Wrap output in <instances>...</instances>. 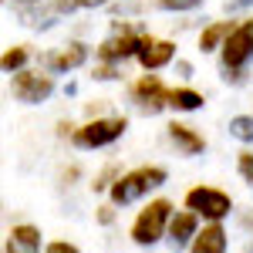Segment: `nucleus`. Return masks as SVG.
<instances>
[{"mask_svg": "<svg viewBox=\"0 0 253 253\" xmlns=\"http://www.w3.org/2000/svg\"><path fill=\"white\" fill-rule=\"evenodd\" d=\"M166 179H169V172L162 166H135V169L118 175V182L108 189V203L112 206H132L138 199H145L152 189L166 186Z\"/></svg>", "mask_w": 253, "mask_h": 253, "instance_id": "f257e3e1", "label": "nucleus"}, {"mask_svg": "<svg viewBox=\"0 0 253 253\" xmlns=\"http://www.w3.org/2000/svg\"><path fill=\"white\" fill-rule=\"evenodd\" d=\"M172 203L169 199H149V206L145 210H138L135 219H132V226H128V236H132V243L135 247H156L166 240L169 233V223H172Z\"/></svg>", "mask_w": 253, "mask_h": 253, "instance_id": "f03ea898", "label": "nucleus"}, {"mask_svg": "<svg viewBox=\"0 0 253 253\" xmlns=\"http://www.w3.org/2000/svg\"><path fill=\"white\" fill-rule=\"evenodd\" d=\"M145 38H149V31L142 24H122V20H115L112 24V34L98 44L95 58L105 61V64H122L125 58H138Z\"/></svg>", "mask_w": 253, "mask_h": 253, "instance_id": "7ed1b4c3", "label": "nucleus"}, {"mask_svg": "<svg viewBox=\"0 0 253 253\" xmlns=\"http://www.w3.org/2000/svg\"><path fill=\"white\" fill-rule=\"evenodd\" d=\"M128 128V118L125 115H105V118H88L84 125L75 128L71 135V145L75 149H105V145H115L118 138L125 135Z\"/></svg>", "mask_w": 253, "mask_h": 253, "instance_id": "20e7f679", "label": "nucleus"}, {"mask_svg": "<svg viewBox=\"0 0 253 253\" xmlns=\"http://www.w3.org/2000/svg\"><path fill=\"white\" fill-rule=\"evenodd\" d=\"M182 210L196 213L203 223H223L233 213V199H230V193H223L216 186H193L182 196Z\"/></svg>", "mask_w": 253, "mask_h": 253, "instance_id": "39448f33", "label": "nucleus"}, {"mask_svg": "<svg viewBox=\"0 0 253 253\" xmlns=\"http://www.w3.org/2000/svg\"><path fill=\"white\" fill-rule=\"evenodd\" d=\"M253 58V17L236 20L233 34L226 38L223 51H219V64L223 71H247V64Z\"/></svg>", "mask_w": 253, "mask_h": 253, "instance_id": "423d86ee", "label": "nucleus"}, {"mask_svg": "<svg viewBox=\"0 0 253 253\" xmlns=\"http://www.w3.org/2000/svg\"><path fill=\"white\" fill-rule=\"evenodd\" d=\"M10 95L17 98L20 105H41L54 95V75L51 71H31L24 68L10 78Z\"/></svg>", "mask_w": 253, "mask_h": 253, "instance_id": "0eeeda50", "label": "nucleus"}, {"mask_svg": "<svg viewBox=\"0 0 253 253\" xmlns=\"http://www.w3.org/2000/svg\"><path fill=\"white\" fill-rule=\"evenodd\" d=\"M169 95H172V88H166L159 75H142L132 84V101L145 115H159L162 108H169Z\"/></svg>", "mask_w": 253, "mask_h": 253, "instance_id": "6e6552de", "label": "nucleus"}, {"mask_svg": "<svg viewBox=\"0 0 253 253\" xmlns=\"http://www.w3.org/2000/svg\"><path fill=\"white\" fill-rule=\"evenodd\" d=\"M84 61H88V44L71 41V44H64L58 51L44 54V68H47L51 75H68V71H78Z\"/></svg>", "mask_w": 253, "mask_h": 253, "instance_id": "1a4fd4ad", "label": "nucleus"}, {"mask_svg": "<svg viewBox=\"0 0 253 253\" xmlns=\"http://www.w3.org/2000/svg\"><path fill=\"white\" fill-rule=\"evenodd\" d=\"M199 230H203V226H199V216H196V213H189V210H175L166 240H169V247H172L175 253H179V250H189Z\"/></svg>", "mask_w": 253, "mask_h": 253, "instance_id": "9d476101", "label": "nucleus"}, {"mask_svg": "<svg viewBox=\"0 0 253 253\" xmlns=\"http://www.w3.org/2000/svg\"><path fill=\"white\" fill-rule=\"evenodd\" d=\"M175 58V44L172 41H159V38H145V44H142V51H138V68L149 75V71H159V68H166V64H172Z\"/></svg>", "mask_w": 253, "mask_h": 253, "instance_id": "9b49d317", "label": "nucleus"}, {"mask_svg": "<svg viewBox=\"0 0 253 253\" xmlns=\"http://www.w3.org/2000/svg\"><path fill=\"white\" fill-rule=\"evenodd\" d=\"M44 247V236L34 223H17L7 230V240H3V253H41Z\"/></svg>", "mask_w": 253, "mask_h": 253, "instance_id": "f8f14e48", "label": "nucleus"}, {"mask_svg": "<svg viewBox=\"0 0 253 253\" xmlns=\"http://www.w3.org/2000/svg\"><path fill=\"white\" fill-rule=\"evenodd\" d=\"M166 132H169V142L175 145V152L179 156H199L203 149H206V138L196 132L193 125H186V122H169L166 125Z\"/></svg>", "mask_w": 253, "mask_h": 253, "instance_id": "ddd939ff", "label": "nucleus"}, {"mask_svg": "<svg viewBox=\"0 0 253 253\" xmlns=\"http://www.w3.org/2000/svg\"><path fill=\"white\" fill-rule=\"evenodd\" d=\"M189 253H230V233L223 223H203Z\"/></svg>", "mask_w": 253, "mask_h": 253, "instance_id": "4468645a", "label": "nucleus"}, {"mask_svg": "<svg viewBox=\"0 0 253 253\" xmlns=\"http://www.w3.org/2000/svg\"><path fill=\"white\" fill-rule=\"evenodd\" d=\"M233 27H236L233 20H213L210 27H203V31H199V51H203V54L223 51V44L233 34Z\"/></svg>", "mask_w": 253, "mask_h": 253, "instance_id": "2eb2a0df", "label": "nucleus"}, {"mask_svg": "<svg viewBox=\"0 0 253 253\" xmlns=\"http://www.w3.org/2000/svg\"><path fill=\"white\" fill-rule=\"evenodd\" d=\"M203 105L206 101L196 88H172V95H169V108H175V112H199Z\"/></svg>", "mask_w": 253, "mask_h": 253, "instance_id": "dca6fc26", "label": "nucleus"}, {"mask_svg": "<svg viewBox=\"0 0 253 253\" xmlns=\"http://www.w3.org/2000/svg\"><path fill=\"white\" fill-rule=\"evenodd\" d=\"M27 61H31V47H24V44H17V47H7L3 51V58H0V68H3V75H17V71H24L27 68Z\"/></svg>", "mask_w": 253, "mask_h": 253, "instance_id": "f3484780", "label": "nucleus"}, {"mask_svg": "<svg viewBox=\"0 0 253 253\" xmlns=\"http://www.w3.org/2000/svg\"><path fill=\"white\" fill-rule=\"evenodd\" d=\"M230 135L236 142H243V145H250L253 142V115H233L230 118Z\"/></svg>", "mask_w": 253, "mask_h": 253, "instance_id": "a211bd4d", "label": "nucleus"}, {"mask_svg": "<svg viewBox=\"0 0 253 253\" xmlns=\"http://www.w3.org/2000/svg\"><path fill=\"white\" fill-rule=\"evenodd\" d=\"M152 7H159V10H169V14H186V10L203 7V0H152Z\"/></svg>", "mask_w": 253, "mask_h": 253, "instance_id": "6ab92c4d", "label": "nucleus"}, {"mask_svg": "<svg viewBox=\"0 0 253 253\" xmlns=\"http://www.w3.org/2000/svg\"><path fill=\"white\" fill-rule=\"evenodd\" d=\"M236 172H240V179H243L247 186H253V152L250 149H243V152L236 156Z\"/></svg>", "mask_w": 253, "mask_h": 253, "instance_id": "aec40b11", "label": "nucleus"}, {"mask_svg": "<svg viewBox=\"0 0 253 253\" xmlns=\"http://www.w3.org/2000/svg\"><path fill=\"white\" fill-rule=\"evenodd\" d=\"M91 78H95V81H115V78H122V75H118V64H105V61H98L95 71H91Z\"/></svg>", "mask_w": 253, "mask_h": 253, "instance_id": "412c9836", "label": "nucleus"}, {"mask_svg": "<svg viewBox=\"0 0 253 253\" xmlns=\"http://www.w3.org/2000/svg\"><path fill=\"white\" fill-rule=\"evenodd\" d=\"M44 253H81L75 243H68V240H51L47 247H44Z\"/></svg>", "mask_w": 253, "mask_h": 253, "instance_id": "4be33fe9", "label": "nucleus"}, {"mask_svg": "<svg viewBox=\"0 0 253 253\" xmlns=\"http://www.w3.org/2000/svg\"><path fill=\"white\" fill-rule=\"evenodd\" d=\"M98 223H101V226H112V223H115V206H112V203H108V206H98Z\"/></svg>", "mask_w": 253, "mask_h": 253, "instance_id": "5701e85b", "label": "nucleus"}, {"mask_svg": "<svg viewBox=\"0 0 253 253\" xmlns=\"http://www.w3.org/2000/svg\"><path fill=\"white\" fill-rule=\"evenodd\" d=\"M247 7H253V0H226V10L233 14V10H247Z\"/></svg>", "mask_w": 253, "mask_h": 253, "instance_id": "b1692460", "label": "nucleus"}, {"mask_svg": "<svg viewBox=\"0 0 253 253\" xmlns=\"http://www.w3.org/2000/svg\"><path fill=\"white\" fill-rule=\"evenodd\" d=\"M175 71H179V78H189L193 75V64L189 61H175Z\"/></svg>", "mask_w": 253, "mask_h": 253, "instance_id": "393cba45", "label": "nucleus"}, {"mask_svg": "<svg viewBox=\"0 0 253 253\" xmlns=\"http://www.w3.org/2000/svg\"><path fill=\"white\" fill-rule=\"evenodd\" d=\"M247 253H253V243H250V247H247Z\"/></svg>", "mask_w": 253, "mask_h": 253, "instance_id": "a878e982", "label": "nucleus"}]
</instances>
